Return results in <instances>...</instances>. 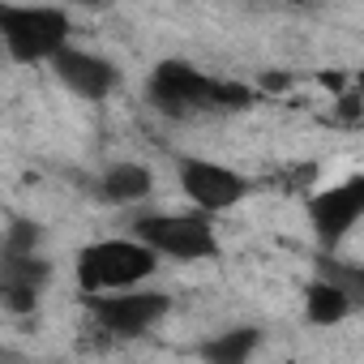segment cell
I'll return each mask as SVG.
<instances>
[{
    "mask_svg": "<svg viewBox=\"0 0 364 364\" xmlns=\"http://www.w3.org/2000/svg\"><path fill=\"white\" fill-rule=\"evenodd\" d=\"M133 236L171 262H210L219 257V236L210 215H141L133 223Z\"/></svg>",
    "mask_w": 364,
    "mask_h": 364,
    "instance_id": "277c9868",
    "label": "cell"
},
{
    "mask_svg": "<svg viewBox=\"0 0 364 364\" xmlns=\"http://www.w3.org/2000/svg\"><path fill=\"white\" fill-rule=\"evenodd\" d=\"M146 99L167 116H189V112H240L253 103V90L240 82L210 77L189 60H163L146 77Z\"/></svg>",
    "mask_w": 364,
    "mask_h": 364,
    "instance_id": "6da1fadb",
    "label": "cell"
},
{
    "mask_svg": "<svg viewBox=\"0 0 364 364\" xmlns=\"http://www.w3.org/2000/svg\"><path fill=\"white\" fill-rule=\"evenodd\" d=\"M355 300H360L355 287H347V283L334 279V274H321V279H313V283L304 287V317H309L313 326H334V321L351 317Z\"/></svg>",
    "mask_w": 364,
    "mask_h": 364,
    "instance_id": "30bf717a",
    "label": "cell"
},
{
    "mask_svg": "<svg viewBox=\"0 0 364 364\" xmlns=\"http://www.w3.org/2000/svg\"><path fill=\"white\" fill-rule=\"evenodd\" d=\"M77 5H86V9H103V5H112V0H77Z\"/></svg>",
    "mask_w": 364,
    "mask_h": 364,
    "instance_id": "9a60e30c",
    "label": "cell"
},
{
    "mask_svg": "<svg viewBox=\"0 0 364 364\" xmlns=\"http://www.w3.org/2000/svg\"><path fill=\"white\" fill-rule=\"evenodd\" d=\"M48 283V266L35 253H5L0 262V300L18 313H31L39 304V287Z\"/></svg>",
    "mask_w": 364,
    "mask_h": 364,
    "instance_id": "9c48e42d",
    "label": "cell"
},
{
    "mask_svg": "<svg viewBox=\"0 0 364 364\" xmlns=\"http://www.w3.org/2000/svg\"><path fill=\"white\" fill-rule=\"evenodd\" d=\"M159 270V253L133 240H95L77 253L73 274L82 291H116V287H141Z\"/></svg>",
    "mask_w": 364,
    "mask_h": 364,
    "instance_id": "7a4b0ae2",
    "label": "cell"
},
{
    "mask_svg": "<svg viewBox=\"0 0 364 364\" xmlns=\"http://www.w3.org/2000/svg\"><path fill=\"white\" fill-rule=\"evenodd\" d=\"M73 35L69 14L56 5H0V43L22 65L48 60Z\"/></svg>",
    "mask_w": 364,
    "mask_h": 364,
    "instance_id": "3957f363",
    "label": "cell"
},
{
    "mask_svg": "<svg viewBox=\"0 0 364 364\" xmlns=\"http://www.w3.org/2000/svg\"><path fill=\"white\" fill-rule=\"evenodd\" d=\"M338 120H343L347 129H355V120H360V90H347V95H343V103H338Z\"/></svg>",
    "mask_w": 364,
    "mask_h": 364,
    "instance_id": "5bb4252c",
    "label": "cell"
},
{
    "mask_svg": "<svg viewBox=\"0 0 364 364\" xmlns=\"http://www.w3.org/2000/svg\"><path fill=\"white\" fill-rule=\"evenodd\" d=\"M86 309L99 321V330H107L112 338H141L167 317L171 300L163 291L116 287V291H86Z\"/></svg>",
    "mask_w": 364,
    "mask_h": 364,
    "instance_id": "5b68a950",
    "label": "cell"
},
{
    "mask_svg": "<svg viewBox=\"0 0 364 364\" xmlns=\"http://www.w3.org/2000/svg\"><path fill=\"white\" fill-rule=\"evenodd\" d=\"M35 223H14V232H9V245H5V253H31L35 249Z\"/></svg>",
    "mask_w": 364,
    "mask_h": 364,
    "instance_id": "4fadbf2b",
    "label": "cell"
},
{
    "mask_svg": "<svg viewBox=\"0 0 364 364\" xmlns=\"http://www.w3.org/2000/svg\"><path fill=\"white\" fill-rule=\"evenodd\" d=\"M360 215H364V176H347L309 198V223L321 249H338L351 236V228L360 223Z\"/></svg>",
    "mask_w": 364,
    "mask_h": 364,
    "instance_id": "52a82bcc",
    "label": "cell"
},
{
    "mask_svg": "<svg viewBox=\"0 0 364 364\" xmlns=\"http://www.w3.org/2000/svg\"><path fill=\"white\" fill-rule=\"evenodd\" d=\"M48 60H52L56 77L65 82V90H73L77 99L99 103V99H107V95L120 86V69H116L107 56H99V52H82V48L65 43V48H56Z\"/></svg>",
    "mask_w": 364,
    "mask_h": 364,
    "instance_id": "ba28073f",
    "label": "cell"
},
{
    "mask_svg": "<svg viewBox=\"0 0 364 364\" xmlns=\"http://www.w3.org/2000/svg\"><path fill=\"white\" fill-rule=\"evenodd\" d=\"M176 180H180V193L193 202V210L202 215H219V210H232L249 198V180L228 167V163H215V159H198V154H185L176 159Z\"/></svg>",
    "mask_w": 364,
    "mask_h": 364,
    "instance_id": "8992f818",
    "label": "cell"
},
{
    "mask_svg": "<svg viewBox=\"0 0 364 364\" xmlns=\"http://www.w3.org/2000/svg\"><path fill=\"white\" fill-rule=\"evenodd\" d=\"M257 343H262V330L236 326V330H223V334L206 338L202 343V360H210V364H245L257 351Z\"/></svg>",
    "mask_w": 364,
    "mask_h": 364,
    "instance_id": "7c38bea8",
    "label": "cell"
},
{
    "mask_svg": "<svg viewBox=\"0 0 364 364\" xmlns=\"http://www.w3.org/2000/svg\"><path fill=\"white\" fill-rule=\"evenodd\" d=\"M154 193V176L141 167V163H112L103 176H99V202L107 206H137Z\"/></svg>",
    "mask_w": 364,
    "mask_h": 364,
    "instance_id": "8fae6325",
    "label": "cell"
}]
</instances>
